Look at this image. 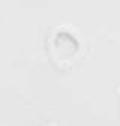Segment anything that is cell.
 Segmentation results:
<instances>
[{
    "mask_svg": "<svg viewBox=\"0 0 120 126\" xmlns=\"http://www.w3.org/2000/svg\"><path fill=\"white\" fill-rule=\"evenodd\" d=\"M54 51L60 60H69L80 51V42L69 32H59L54 36Z\"/></svg>",
    "mask_w": 120,
    "mask_h": 126,
    "instance_id": "obj_1",
    "label": "cell"
}]
</instances>
